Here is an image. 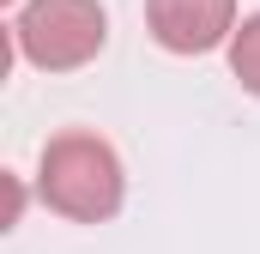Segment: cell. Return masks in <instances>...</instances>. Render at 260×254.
Instances as JSON below:
<instances>
[{
    "instance_id": "6da1fadb",
    "label": "cell",
    "mask_w": 260,
    "mask_h": 254,
    "mask_svg": "<svg viewBox=\"0 0 260 254\" xmlns=\"http://www.w3.org/2000/svg\"><path fill=\"white\" fill-rule=\"evenodd\" d=\"M37 188H43L49 212H61L73 224H103V218L121 212L127 176H121V157H115L109 139H97V133H61V139L43 145Z\"/></svg>"
},
{
    "instance_id": "7a4b0ae2",
    "label": "cell",
    "mask_w": 260,
    "mask_h": 254,
    "mask_svg": "<svg viewBox=\"0 0 260 254\" xmlns=\"http://www.w3.org/2000/svg\"><path fill=\"white\" fill-rule=\"evenodd\" d=\"M109 43V12L97 0H30L12 18V49L43 73H73Z\"/></svg>"
},
{
    "instance_id": "3957f363",
    "label": "cell",
    "mask_w": 260,
    "mask_h": 254,
    "mask_svg": "<svg viewBox=\"0 0 260 254\" xmlns=\"http://www.w3.org/2000/svg\"><path fill=\"white\" fill-rule=\"evenodd\" d=\"M145 24L170 55H212L236 37V0H145Z\"/></svg>"
},
{
    "instance_id": "277c9868",
    "label": "cell",
    "mask_w": 260,
    "mask_h": 254,
    "mask_svg": "<svg viewBox=\"0 0 260 254\" xmlns=\"http://www.w3.org/2000/svg\"><path fill=\"white\" fill-rule=\"evenodd\" d=\"M230 73H236L242 91H254V97H260V12H254V18H242L236 37H230Z\"/></svg>"
}]
</instances>
